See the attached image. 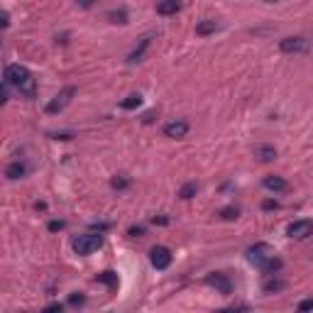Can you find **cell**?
<instances>
[{
	"label": "cell",
	"instance_id": "1",
	"mask_svg": "<svg viewBox=\"0 0 313 313\" xmlns=\"http://www.w3.org/2000/svg\"><path fill=\"white\" fill-rule=\"evenodd\" d=\"M5 83H8V86H15L22 95L34 98L37 81L32 79V74H29L25 66H20V64H10V66H5Z\"/></svg>",
	"mask_w": 313,
	"mask_h": 313
},
{
	"label": "cell",
	"instance_id": "2",
	"mask_svg": "<svg viewBox=\"0 0 313 313\" xmlns=\"http://www.w3.org/2000/svg\"><path fill=\"white\" fill-rule=\"evenodd\" d=\"M100 245H103V237H100V235H91V232H88V235H79V237L74 240V252L86 257V255H93Z\"/></svg>",
	"mask_w": 313,
	"mask_h": 313
},
{
	"label": "cell",
	"instance_id": "3",
	"mask_svg": "<svg viewBox=\"0 0 313 313\" xmlns=\"http://www.w3.org/2000/svg\"><path fill=\"white\" fill-rule=\"evenodd\" d=\"M74 95H76V86H66V88H61L59 93L47 103V113L49 115H56V113H61V110L66 108L68 103L74 100Z\"/></svg>",
	"mask_w": 313,
	"mask_h": 313
},
{
	"label": "cell",
	"instance_id": "4",
	"mask_svg": "<svg viewBox=\"0 0 313 313\" xmlns=\"http://www.w3.org/2000/svg\"><path fill=\"white\" fill-rule=\"evenodd\" d=\"M279 49L284 54H306V52H311V40H306V37H286V40H282Z\"/></svg>",
	"mask_w": 313,
	"mask_h": 313
},
{
	"label": "cell",
	"instance_id": "5",
	"mask_svg": "<svg viewBox=\"0 0 313 313\" xmlns=\"http://www.w3.org/2000/svg\"><path fill=\"white\" fill-rule=\"evenodd\" d=\"M274 257V250L272 245H267V242H257V245H252L247 250V259L255 264V267H262L267 259Z\"/></svg>",
	"mask_w": 313,
	"mask_h": 313
},
{
	"label": "cell",
	"instance_id": "6",
	"mask_svg": "<svg viewBox=\"0 0 313 313\" xmlns=\"http://www.w3.org/2000/svg\"><path fill=\"white\" fill-rule=\"evenodd\" d=\"M150 262L154 269H166L171 264V250L164 245H157L150 250Z\"/></svg>",
	"mask_w": 313,
	"mask_h": 313
},
{
	"label": "cell",
	"instance_id": "7",
	"mask_svg": "<svg viewBox=\"0 0 313 313\" xmlns=\"http://www.w3.org/2000/svg\"><path fill=\"white\" fill-rule=\"evenodd\" d=\"M286 235L294 237V240H306L308 235H313V220H294L289 225Z\"/></svg>",
	"mask_w": 313,
	"mask_h": 313
},
{
	"label": "cell",
	"instance_id": "8",
	"mask_svg": "<svg viewBox=\"0 0 313 313\" xmlns=\"http://www.w3.org/2000/svg\"><path fill=\"white\" fill-rule=\"evenodd\" d=\"M205 284L208 286H213L216 291H220V294H230L232 291V282L228 279V274H223V272H213V274H208L205 276Z\"/></svg>",
	"mask_w": 313,
	"mask_h": 313
},
{
	"label": "cell",
	"instance_id": "9",
	"mask_svg": "<svg viewBox=\"0 0 313 313\" xmlns=\"http://www.w3.org/2000/svg\"><path fill=\"white\" fill-rule=\"evenodd\" d=\"M186 132H189V123L186 120H174V123L164 125V135L171 137V140H181V137H186Z\"/></svg>",
	"mask_w": 313,
	"mask_h": 313
},
{
	"label": "cell",
	"instance_id": "10",
	"mask_svg": "<svg viewBox=\"0 0 313 313\" xmlns=\"http://www.w3.org/2000/svg\"><path fill=\"white\" fill-rule=\"evenodd\" d=\"M262 186H264L267 191H274V193H282V191L289 189V184H286L282 177H264Z\"/></svg>",
	"mask_w": 313,
	"mask_h": 313
},
{
	"label": "cell",
	"instance_id": "11",
	"mask_svg": "<svg viewBox=\"0 0 313 313\" xmlns=\"http://www.w3.org/2000/svg\"><path fill=\"white\" fill-rule=\"evenodd\" d=\"M147 47H150V37H142V40H140V47H135V49L130 52V56H127V64H137V61H142V56H145V52H147Z\"/></svg>",
	"mask_w": 313,
	"mask_h": 313
},
{
	"label": "cell",
	"instance_id": "12",
	"mask_svg": "<svg viewBox=\"0 0 313 313\" xmlns=\"http://www.w3.org/2000/svg\"><path fill=\"white\" fill-rule=\"evenodd\" d=\"M255 157L259 162H274L276 159V150L272 145H259V147H255Z\"/></svg>",
	"mask_w": 313,
	"mask_h": 313
},
{
	"label": "cell",
	"instance_id": "13",
	"mask_svg": "<svg viewBox=\"0 0 313 313\" xmlns=\"http://www.w3.org/2000/svg\"><path fill=\"white\" fill-rule=\"evenodd\" d=\"M181 10V0H162L157 5V13L159 15H177Z\"/></svg>",
	"mask_w": 313,
	"mask_h": 313
},
{
	"label": "cell",
	"instance_id": "14",
	"mask_svg": "<svg viewBox=\"0 0 313 313\" xmlns=\"http://www.w3.org/2000/svg\"><path fill=\"white\" fill-rule=\"evenodd\" d=\"M25 171H27V166H25L22 162H13V164H8V166H5V177L10 179V181L25 177Z\"/></svg>",
	"mask_w": 313,
	"mask_h": 313
},
{
	"label": "cell",
	"instance_id": "15",
	"mask_svg": "<svg viewBox=\"0 0 313 313\" xmlns=\"http://www.w3.org/2000/svg\"><path fill=\"white\" fill-rule=\"evenodd\" d=\"M284 286H286L284 279H274V276H269V279L262 282V291H264V294H276V291H282Z\"/></svg>",
	"mask_w": 313,
	"mask_h": 313
},
{
	"label": "cell",
	"instance_id": "16",
	"mask_svg": "<svg viewBox=\"0 0 313 313\" xmlns=\"http://www.w3.org/2000/svg\"><path fill=\"white\" fill-rule=\"evenodd\" d=\"M218 22L216 20H203V22H198L196 25V34H201V37H205V34H213V32H218Z\"/></svg>",
	"mask_w": 313,
	"mask_h": 313
},
{
	"label": "cell",
	"instance_id": "17",
	"mask_svg": "<svg viewBox=\"0 0 313 313\" xmlns=\"http://www.w3.org/2000/svg\"><path fill=\"white\" fill-rule=\"evenodd\" d=\"M95 282H100V284H106L108 286V289H118V284H120V279H118V274L115 272H100L98 274V279H95Z\"/></svg>",
	"mask_w": 313,
	"mask_h": 313
},
{
	"label": "cell",
	"instance_id": "18",
	"mask_svg": "<svg viewBox=\"0 0 313 313\" xmlns=\"http://www.w3.org/2000/svg\"><path fill=\"white\" fill-rule=\"evenodd\" d=\"M198 193V184L196 181H189V184H184L181 189H179V198H184V201H189Z\"/></svg>",
	"mask_w": 313,
	"mask_h": 313
},
{
	"label": "cell",
	"instance_id": "19",
	"mask_svg": "<svg viewBox=\"0 0 313 313\" xmlns=\"http://www.w3.org/2000/svg\"><path fill=\"white\" fill-rule=\"evenodd\" d=\"M282 267H284V262H282L279 257H272V259H267V262H264L259 269H262L264 274H274V272H279Z\"/></svg>",
	"mask_w": 313,
	"mask_h": 313
},
{
	"label": "cell",
	"instance_id": "20",
	"mask_svg": "<svg viewBox=\"0 0 313 313\" xmlns=\"http://www.w3.org/2000/svg\"><path fill=\"white\" fill-rule=\"evenodd\" d=\"M140 103H142V95L132 93V95H127L123 103H120V108H123V110H135V108H140Z\"/></svg>",
	"mask_w": 313,
	"mask_h": 313
},
{
	"label": "cell",
	"instance_id": "21",
	"mask_svg": "<svg viewBox=\"0 0 313 313\" xmlns=\"http://www.w3.org/2000/svg\"><path fill=\"white\" fill-rule=\"evenodd\" d=\"M108 20L115 22V25H127V13H125V10H110Z\"/></svg>",
	"mask_w": 313,
	"mask_h": 313
},
{
	"label": "cell",
	"instance_id": "22",
	"mask_svg": "<svg viewBox=\"0 0 313 313\" xmlns=\"http://www.w3.org/2000/svg\"><path fill=\"white\" fill-rule=\"evenodd\" d=\"M220 218L223 220H237L240 218V211H237V208H223V211H220Z\"/></svg>",
	"mask_w": 313,
	"mask_h": 313
},
{
	"label": "cell",
	"instance_id": "23",
	"mask_svg": "<svg viewBox=\"0 0 313 313\" xmlns=\"http://www.w3.org/2000/svg\"><path fill=\"white\" fill-rule=\"evenodd\" d=\"M110 186H113V189H118V191H123V189H127V186H130V179L115 177L113 181H110Z\"/></svg>",
	"mask_w": 313,
	"mask_h": 313
},
{
	"label": "cell",
	"instance_id": "24",
	"mask_svg": "<svg viewBox=\"0 0 313 313\" xmlns=\"http://www.w3.org/2000/svg\"><path fill=\"white\" fill-rule=\"evenodd\" d=\"M83 301H86V299H83L81 294H71V299H68V303H71V306H81Z\"/></svg>",
	"mask_w": 313,
	"mask_h": 313
},
{
	"label": "cell",
	"instance_id": "25",
	"mask_svg": "<svg viewBox=\"0 0 313 313\" xmlns=\"http://www.w3.org/2000/svg\"><path fill=\"white\" fill-rule=\"evenodd\" d=\"M313 308V299H303L299 303V311H311Z\"/></svg>",
	"mask_w": 313,
	"mask_h": 313
},
{
	"label": "cell",
	"instance_id": "26",
	"mask_svg": "<svg viewBox=\"0 0 313 313\" xmlns=\"http://www.w3.org/2000/svg\"><path fill=\"white\" fill-rule=\"evenodd\" d=\"M61 228H64V220H52V223H49V230H52V232L61 230Z\"/></svg>",
	"mask_w": 313,
	"mask_h": 313
},
{
	"label": "cell",
	"instance_id": "27",
	"mask_svg": "<svg viewBox=\"0 0 313 313\" xmlns=\"http://www.w3.org/2000/svg\"><path fill=\"white\" fill-rule=\"evenodd\" d=\"M93 3H95V0H76V5H79V8H93Z\"/></svg>",
	"mask_w": 313,
	"mask_h": 313
},
{
	"label": "cell",
	"instance_id": "28",
	"mask_svg": "<svg viewBox=\"0 0 313 313\" xmlns=\"http://www.w3.org/2000/svg\"><path fill=\"white\" fill-rule=\"evenodd\" d=\"M262 208H264V211H272V208H279V203H276V201H264Z\"/></svg>",
	"mask_w": 313,
	"mask_h": 313
},
{
	"label": "cell",
	"instance_id": "29",
	"mask_svg": "<svg viewBox=\"0 0 313 313\" xmlns=\"http://www.w3.org/2000/svg\"><path fill=\"white\" fill-rule=\"evenodd\" d=\"M130 235H132V237H140V235H145V228H130Z\"/></svg>",
	"mask_w": 313,
	"mask_h": 313
},
{
	"label": "cell",
	"instance_id": "30",
	"mask_svg": "<svg viewBox=\"0 0 313 313\" xmlns=\"http://www.w3.org/2000/svg\"><path fill=\"white\" fill-rule=\"evenodd\" d=\"M61 308H64L61 303H49V306H47V311H61Z\"/></svg>",
	"mask_w": 313,
	"mask_h": 313
},
{
	"label": "cell",
	"instance_id": "31",
	"mask_svg": "<svg viewBox=\"0 0 313 313\" xmlns=\"http://www.w3.org/2000/svg\"><path fill=\"white\" fill-rule=\"evenodd\" d=\"M264 3H276V0H264Z\"/></svg>",
	"mask_w": 313,
	"mask_h": 313
}]
</instances>
